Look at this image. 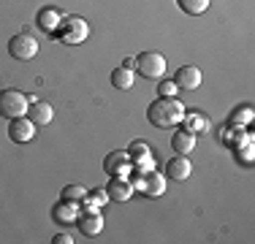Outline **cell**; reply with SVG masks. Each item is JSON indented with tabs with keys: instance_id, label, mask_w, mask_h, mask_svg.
I'll return each instance as SVG.
<instances>
[{
	"instance_id": "d6986e66",
	"label": "cell",
	"mask_w": 255,
	"mask_h": 244,
	"mask_svg": "<svg viewBox=\"0 0 255 244\" xmlns=\"http://www.w3.org/2000/svg\"><path fill=\"white\" fill-rule=\"evenodd\" d=\"M177 5L185 11V14L198 16V14H204V11L209 8V0H177Z\"/></svg>"
},
{
	"instance_id": "484cf974",
	"label": "cell",
	"mask_w": 255,
	"mask_h": 244,
	"mask_svg": "<svg viewBox=\"0 0 255 244\" xmlns=\"http://www.w3.org/2000/svg\"><path fill=\"white\" fill-rule=\"evenodd\" d=\"M52 242H54V244H71V242H74V239H71L68 234H57V236H54Z\"/></svg>"
},
{
	"instance_id": "44dd1931",
	"label": "cell",
	"mask_w": 255,
	"mask_h": 244,
	"mask_svg": "<svg viewBox=\"0 0 255 244\" xmlns=\"http://www.w3.org/2000/svg\"><path fill=\"white\" fill-rule=\"evenodd\" d=\"M60 195H63L65 201H76V204H79V201L87 198V190H84V187H79V185H65Z\"/></svg>"
},
{
	"instance_id": "603a6c76",
	"label": "cell",
	"mask_w": 255,
	"mask_h": 244,
	"mask_svg": "<svg viewBox=\"0 0 255 244\" xmlns=\"http://www.w3.org/2000/svg\"><path fill=\"white\" fill-rule=\"evenodd\" d=\"M149 152H152V146H149L147 141H133L130 149H128V155H130V163H133V160H138V157L149 155Z\"/></svg>"
},
{
	"instance_id": "7c38bea8",
	"label": "cell",
	"mask_w": 255,
	"mask_h": 244,
	"mask_svg": "<svg viewBox=\"0 0 255 244\" xmlns=\"http://www.w3.org/2000/svg\"><path fill=\"white\" fill-rule=\"evenodd\" d=\"M190 171H193V163L187 155H174L166 163V176H171V179H187Z\"/></svg>"
},
{
	"instance_id": "cb8c5ba5",
	"label": "cell",
	"mask_w": 255,
	"mask_h": 244,
	"mask_svg": "<svg viewBox=\"0 0 255 244\" xmlns=\"http://www.w3.org/2000/svg\"><path fill=\"white\" fill-rule=\"evenodd\" d=\"M157 93H160V98H177L179 87L174 84V79H166V82H160V87H157Z\"/></svg>"
},
{
	"instance_id": "d4e9b609",
	"label": "cell",
	"mask_w": 255,
	"mask_h": 244,
	"mask_svg": "<svg viewBox=\"0 0 255 244\" xmlns=\"http://www.w3.org/2000/svg\"><path fill=\"white\" fill-rule=\"evenodd\" d=\"M250 120H253V109L250 106H242V112H234V117H231L234 125H239V122H250Z\"/></svg>"
},
{
	"instance_id": "6da1fadb",
	"label": "cell",
	"mask_w": 255,
	"mask_h": 244,
	"mask_svg": "<svg viewBox=\"0 0 255 244\" xmlns=\"http://www.w3.org/2000/svg\"><path fill=\"white\" fill-rule=\"evenodd\" d=\"M182 117H185V106H182L177 98H157V101H152L147 109V120L152 122L155 127H163V130L179 125Z\"/></svg>"
},
{
	"instance_id": "ffe728a7",
	"label": "cell",
	"mask_w": 255,
	"mask_h": 244,
	"mask_svg": "<svg viewBox=\"0 0 255 244\" xmlns=\"http://www.w3.org/2000/svg\"><path fill=\"white\" fill-rule=\"evenodd\" d=\"M155 168V157H152V152H149V155H144V157H138V160H133V174H147V171H152Z\"/></svg>"
},
{
	"instance_id": "7a4b0ae2",
	"label": "cell",
	"mask_w": 255,
	"mask_h": 244,
	"mask_svg": "<svg viewBox=\"0 0 255 244\" xmlns=\"http://www.w3.org/2000/svg\"><path fill=\"white\" fill-rule=\"evenodd\" d=\"M90 35V24L82 19V16H65L60 19V27H57V38L68 46H76L82 41H87Z\"/></svg>"
},
{
	"instance_id": "30bf717a",
	"label": "cell",
	"mask_w": 255,
	"mask_h": 244,
	"mask_svg": "<svg viewBox=\"0 0 255 244\" xmlns=\"http://www.w3.org/2000/svg\"><path fill=\"white\" fill-rule=\"evenodd\" d=\"M106 193H109V198H112V201H120V204H123V201H130L133 198L136 187H133V182L128 179V176H112Z\"/></svg>"
},
{
	"instance_id": "7402d4cb",
	"label": "cell",
	"mask_w": 255,
	"mask_h": 244,
	"mask_svg": "<svg viewBox=\"0 0 255 244\" xmlns=\"http://www.w3.org/2000/svg\"><path fill=\"white\" fill-rule=\"evenodd\" d=\"M109 201V193H106V187H95L93 193H87V198H84V204H90V206H103Z\"/></svg>"
},
{
	"instance_id": "e0dca14e",
	"label": "cell",
	"mask_w": 255,
	"mask_h": 244,
	"mask_svg": "<svg viewBox=\"0 0 255 244\" xmlns=\"http://www.w3.org/2000/svg\"><path fill=\"white\" fill-rule=\"evenodd\" d=\"M112 87L117 90H133V71L130 68H114L112 71Z\"/></svg>"
},
{
	"instance_id": "5bb4252c",
	"label": "cell",
	"mask_w": 255,
	"mask_h": 244,
	"mask_svg": "<svg viewBox=\"0 0 255 244\" xmlns=\"http://www.w3.org/2000/svg\"><path fill=\"white\" fill-rule=\"evenodd\" d=\"M79 204L76 201H65V198H60V204H54V209H52V217L57 220V223H74V220L79 217Z\"/></svg>"
},
{
	"instance_id": "ac0fdd59",
	"label": "cell",
	"mask_w": 255,
	"mask_h": 244,
	"mask_svg": "<svg viewBox=\"0 0 255 244\" xmlns=\"http://www.w3.org/2000/svg\"><path fill=\"white\" fill-rule=\"evenodd\" d=\"M182 122H185V130H198V133H204V130H209V120L204 117V114H187L185 112V117H182Z\"/></svg>"
},
{
	"instance_id": "4316f807",
	"label": "cell",
	"mask_w": 255,
	"mask_h": 244,
	"mask_svg": "<svg viewBox=\"0 0 255 244\" xmlns=\"http://www.w3.org/2000/svg\"><path fill=\"white\" fill-rule=\"evenodd\" d=\"M123 65H125V68H130V71H133V68H136V57H128Z\"/></svg>"
},
{
	"instance_id": "ba28073f",
	"label": "cell",
	"mask_w": 255,
	"mask_h": 244,
	"mask_svg": "<svg viewBox=\"0 0 255 244\" xmlns=\"http://www.w3.org/2000/svg\"><path fill=\"white\" fill-rule=\"evenodd\" d=\"M103 168H106V174H112V176H128L130 168H133L130 155H128V152H120V149L109 152L106 160H103Z\"/></svg>"
},
{
	"instance_id": "277c9868",
	"label": "cell",
	"mask_w": 255,
	"mask_h": 244,
	"mask_svg": "<svg viewBox=\"0 0 255 244\" xmlns=\"http://www.w3.org/2000/svg\"><path fill=\"white\" fill-rule=\"evenodd\" d=\"M136 71L144 79H160L166 73V57L160 52H141L136 57Z\"/></svg>"
},
{
	"instance_id": "5b68a950",
	"label": "cell",
	"mask_w": 255,
	"mask_h": 244,
	"mask_svg": "<svg viewBox=\"0 0 255 244\" xmlns=\"http://www.w3.org/2000/svg\"><path fill=\"white\" fill-rule=\"evenodd\" d=\"M133 187H136L138 193H144L147 198H160L163 193H166V176L157 174V171H147V174L136 176V182H133Z\"/></svg>"
},
{
	"instance_id": "52a82bcc",
	"label": "cell",
	"mask_w": 255,
	"mask_h": 244,
	"mask_svg": "<svg viewBox=\"0 0 255 244\" xmlns=\"http://www.w3.org/2000/svg\"><path fill=\"white\" fill-rule=\"evenodd\" d=\"M76 225H79V231H82L84 236H98L101 231H103V217H101L98 206L84 204V212H79Z\"/></svg>"
},
{
	"instance_id": "9c48e42d",
	"label": "cell",
	"mask_w": 255,
	"mask_h": 244,
	"mask_svg": "<svg viewBox=\"0 0 255 244\" xmlns=\"http://www.w3.org/2000/svg\"><path fill=\"white\" fill-rule=\"evenodd\" d=\"M33 136H35V125L30 122L27 114H25V117L11 120V125H8V138H11L14 144H27Z\"/></svg>"
},
{
	"instance_id": "9a60e30c",
	"label": "cell",
	"mask_w": 255,
	"mask_h": 244,
	"mask_svg": "<svg viewBox=\"0 0 255 244\" xmlns=\"http://www.w3.org/2000/svg\"><path fill=\"white\" fill-rule=\"evenodd\" d=\"M171 149L177 152V155H190L193 149H196V133L190 130H177L171 136Z\"/></svg>"
},
{
	"instance_id": "8fae6325",
	"label": "cell",
	"mask_w": 255,
	"mask_h": 244,
	"mask_svg": "<svg viewBox=\"0 0 255 244\" xmlns=\"http://www.w3.org/2000/svg\"><path fill=\"white\" fill-rule=\"evenodd\" d=\"M174 84L179 90H196L201 87V71L196 65H182V68L174 73Z\"/></svg>"
},
{
	"instance_id": "2e32d148",
	"label": "cell",
	"mask_w": 255,
	"mask_h": 244,
	"mask_svg": "<svg viewBox=\"0 0 255 244\" xmlns=\"http://www.w3.org/2000/svg\"><path fill=\"white\" fill-rule=\"evenodd\" d=\"M60 11L57 8H41L38 11V16H35V24H38L44 33H57V27H60Z\"/></svg>"
},
{
	"instance_id": "3957f363",
	"label": "cell",
	"mask_w": 255,
	"mask_h": 244,
	"mask_svg": "<svg viewBox=\"0 0 255 244\" xmlns=\"http://www.w3.org/2000/svg\"><path fill=\"white\" fill-rule=\"evenodd\" d=\"M27 109H30L27 95H22L19 90H0V117L5 120L25 117Z\"/></svg>"
},
{
	"instance_id": "4fadbf2b",
	"label": "cell",
	"mask_w": 255,
	"mask_h": 244,
	"mask_svg": "<svg viewBox=\"0 0 255 244\" xmlns=\"http://www.w3.org/2000/svg\"><path fill=\"white\" fill-rule=\"evenodd\" d=\"M27 117H30V122H33L35 127H41V125H49L54 112H52V106L46 101H35L33 106L27 109Z\"/></svg>"
},
{
	"instance_id": "8992f818",
	"label": "cell",
	"mask_w": 255,
	"mask_h": 244,
	"mask_svg": "<svg viewBox=\"0 0 255 244\" xmlns=\"http://www.w3.org/2000/svg\"><path fill=\"white\" fill-rule=\"evenodd\" d=\"M8 54L14 60H33L35 54H38V41L33 38V35H27V33H16L14 38L8 41Z\"/></svg>"
}]
</instances>
